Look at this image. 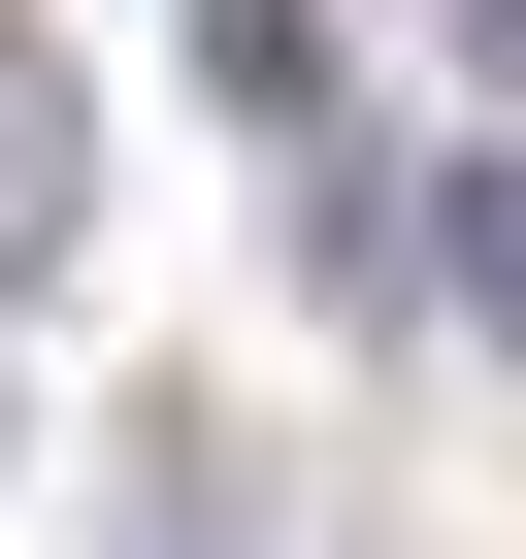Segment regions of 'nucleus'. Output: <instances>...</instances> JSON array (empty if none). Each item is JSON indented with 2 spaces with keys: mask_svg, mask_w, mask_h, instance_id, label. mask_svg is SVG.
I'll use <instances>...</instances> for the list:
<instances>
[{
  "mask_svg": "<svg viewBox=\"0 0 526 559\" xmlns=\"http://www.w3.org/2000/svg\"><path fill=\"white\" fill-rule=\"evenodd\" d=\"M99 230V99H67V34H0V297Z\"/></svg>",
  "mask_w": 526,
  "mask_h": 559,
  "instance_id": "obj_1",
  "label": "nucleus"
},
{
  "mask_svg": "<svg viewBox=\"0 0 526 559\" xmlns=\"http://www.w3.org/2000/svg\"><path fill=\"white\" fill-rule=\"evenodd\" d=\"M428 297L526 362V132H461V165H428Z\"/></svg>",
  "mask_w": 526,
  "mask_h": 559,
  "instance_id": "obj_2",
  "label": "nucleus"
},
{
  "mask_svg": "<svg viewBox=\"0 0 526 559\" xmlns=\"http://www.w3.org/2000/svg\"><path fill=\"white\" fill-rule=\"evenodd\" d=\"M132 559H263V461L230 428H132Z\"/></svg>",
  "mask_w": 526,
  "mask_h": 559,
  "instance_id": "obj_3",
  "label": "nucleus"
},
{
  "mask_svg": "<svg viewBox=\"0 0 526 559\" xmlns=\"http://www.w3.org/2000/svg\"><path fill=\"white\" fill-rule=\"evenodd\" d=\"M198 99L230 132H330V34H297V0H198Z\"/></svg>",
  "mask_w": 526,
  "mask_h": 559,
  "instance_id": "obj_4",
  "label": "nucleus"
},
{
  "mask_svg": "<svg viewBox=\"0 0 526 559\" xmlns=\"http://www.w3.org/2000/svg\"><path fill=\"white\" fill-rule=\"evenodd\" d=\"M461 34H493V67H526V0H461Z\"/></svg>",
  "mask_w": 526,
  "mask_h": 559,
  "instance_id": "obj_5",
  "label": "nucleus"
}]
</instances>
